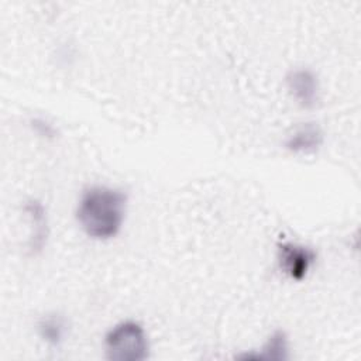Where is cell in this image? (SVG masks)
I'll return each mask as SVG.
<instances>
[{"label":"cell","instance_id":"6da1fadb","mask_svg":"<svg viewBox=\"0 0 361 361\" xmlns=\"http://www.w3.org/2000/svg\"><path fill=\"white\" fill-rule=\"evenodd\" d=\"M127 197L114 188L94 185L83 190L76 207V219L82 230L92 238L114 237L124 221Z\"/></svg>","mask_w":361,"mask_h":361},{"label":"cell","instance_id":"7a4b0ae2","mask_svg":"<svg viewBox=\"0 0 361 361\" xmlns=\"http://www.w3.org/2000/svg\"><path fill=\"white\" fill-rule=\"evenodd\" d=\"M104 350L109 360L141 361L148 357V337L141 324L134 320L120 322L104 337Z\"/></svg>","mask_w":361,"mask_h":361},{"label":"cell","instance_id":"3957f363","mask_svg":"<svg viewBox=\"0 0 361 361\" xmlns=\"http://www.w3.org/2000/svg\"><path fill=\"white\" fill-rule=\"evenodd\" d=\"M314 258V252L305 245L295 243H282L278 245L279 267L292 279H303Z\"/></svg>","mask_w":361,"mask_h":361},{"label":"cell","instance_id":"277c9868","mask_svg":"<svg viewBox=\"0 0 361 361\" xmlns=\"http://www.w3.org/2000/svg\"><path fill=\"white\" fill-rule=\"evenodd\" d=\"M288 87L292 96L303 107H313L319 100V82L316 75L309 69H293L289 72Z\"/></svg>","mask_w":361,"mask_h":361},{"label":"cell","instance_id":"5b68a950","mask_svg":"<svg viewBox=\"0 0 361 361\" xmlns=\"http://www.w3.org/2000/svg\"><path fill=\"white\" fill-rule=\"evenodd\" d=\"M322 131L314 123L299 127L286 141V148L293 152H310L322 144Z\"/></svg>","mask_w":361,"mask_h":361},{"label":"cell","instance_id":"8992f818","mask_svg":"<svg viewBox=\"0 0 361 361\" xmlns=\"http://www.w3.org/2000/svg\"><path fill=\"white\" fill-rule=\"evenodd\" d=\"M38 333L48 344H59L66 334V322L62 316L54 313L44 316L38 323Z\"/></svg>","mask_w":361,"mask_h":361}]
</instances>
